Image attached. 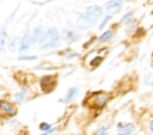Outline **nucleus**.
<instances>
[{
    "label": "nucleus",
    "mask_w": 153,
    "mask_h": 135,
    "mask_svg": "<svg viewBox=\"0 0 153 135\" xmlns=\"http://www.w3.org/2000/svg\"><path fill=\"white\" fill-rule=\"evenodd\" d=\"M102 13H103V11H102V7H99V6H88V7L85 10V14L88 16L90 18L94 19V20H96Z\"/></svg>",
    "instance_id": "39448f33"
},
{
    "label": "nucleus",
    "mask_w": 153,
    "mask_h": 135,
    "mask_svg": "<svg viewBox=\"0 0 153 135\" xmlns=\"http://www.w3.org/2000/svg\"><path fill=\"white\" fill-rule=\"evenodd\" d=\"M44 33H45V32L42 30V26L36 27V29H35V31H33V36H32V38H33V39H32V41H33V42H37V41H38V42L41 43V42L43 41Z\"/></svg>",
    "instance_id": "9b49d317"
},
{
    "label": "nucleus",
    "mask_w": 153,
    "mask_h": 135,
    "mask_svg": "<svg viewBox=\"0 0 153 135\" xmlns=\"http://www.w3.org/2000/svg\"><path fill=\"white\" fill-rule=\"evenodd\" d=\"M78 92H79V88H78V87H72V88H69L68 92H67V94H66L65 98H63V102H65V103H69L71 100H73V99L76 97Z\"/></svg>",
    "instance_id": "9d476101"
},
{
    "label": "nucleus",
    "mask_w": 153,
    "mask_h": 135,
    "mask_svg": "<svg viewBox=\"0 0 153 135\" xmlns=\"http://www.w3.org/2000/svg\"><path fill=\"white\" fill-rule=\"evenodd\" d=\"M100 62H102V57L98 56V57H94V59L90 62V65H91L92 67H98V66L100 65Z\"/></svg>",
    "instance_id": "4468645a"
},
{
    "label": "nucleus",
    "mask_w": 153,
    "mask_h": 135,
    "mask_svg": "<svg viewBox=\"0 0 153 135\" xmlns=\"http://www.w3.org/2000/svg\"><path fill=\"white\" fill-rule=\"evenodd\" d=\"M152 56H153V54H152Z\"/></svg>",
    "instance_id": "b1692460"
},
{
    "label": "nucleus",
    "mask_w": 153,
    "mask_h": 135,
    "mask_svg": "<svg viewBox=\"0 0 153 135\" xmlns=\"http://www.w3.org/2000/svg\"><path fill=\"white\" fill-rule=\"evenodd\" d=\"M30 39H32V37H30V36L26 33V35L24 36V38L22 39V42H20V47H19V53H20V54L25 53V51L29 49L31 42H33V41H30Z\"/></svg>",
    "instance_id": "0eeeda50"
},
{
    "label": "nucleus",
    "mask_w": 153,
    "mask_h": 135,
    "mask_svg": "<svg viewBox=\"0 0 153 135\" xmlns=\"http://www.w3.org/2000/svg\"><path fill=\"white\" fill-rule=\"evenodd\" d=\"M42 135H53V131L49 130V131H47V133H44V134H42Z\"/></svg>",
    "instance_id": "412c9836"
},
{
    "label": "nucleus",
    "mask_w": 153,
    "mask_h": 135,
    "mask_svg": "<svg viewBox=\"0 0 153 135\" xmlns=\"http://www.w3.org/2000/svg\"><path fill=\"white\" fill-rule=\"evenodd\" d=\"M93 23H94V19L90 18V17H88V16H86L85 13L79 16V19H78V25H79V27H80V29H82V30L88 29V27H90V26H91Z\"/></svg>",
    "instance_id": "20e7f679"
},
{
    "label": "nucleus",
    "mask_w": 153,
    "mask_h": 135,
    "mask_svg": "<svg viewBox=\"0 0 153 135\" xmlns=\"http://www.w3.org/2000/svg\"><path fill=\"white\" fill-rule=\"evenodd\" d=\"M59 43V33L56 29H49L43 37V41L41 42V48L42 49H48V48H54Z\"/></svg>",
    "instance_id": "f257e3e1"
},
{
    "label": "nucleus",
    "mask_w": 153,
    "mask_h": 135,
    "mask_svg": "<svg viewBox=\"0 0 153 135\" xmlns=\"http://www.w3.org/2000/svg\"><path fill=\"white\" fill-rule=\"evenodd\" d=\"M14 100H16V102H18V103H22V102L24 100V94H23L22 92L16 93V94H14Z\"/></svg>",
    "instance_id": "dca6fc26"
},
{
    "label": "nucleus",
    "mask_w": 153,
    "mask_h": 135,
    "mask_svg": "<svg viewBox=\"0 0 153 135\" xmlns=\"http://www.w3.org/2000/svg\"><path fill=\"white\" fill-rule=\"evenodd\" d=\"M96 135H108V128L100 127V128L96 131Z\"/></svg>",
    "instance_id": "2eb2a0df"
},
{
    "label": "nucleus",
    "mask_w": 153,
    "mask_h": 135,
    "mask_svg": "<svg viewBox=\"0 0 153 135\" xmlns=\"http://www.w3.org/2000/svg\"><path fill=\"white\" fill-rule=\"evenodd\" d=\"M126 1H129V0H126Z\"/></svg>",
    "instance_id": "5701e85b"
},
{
    "label": "nucleus",
    "mask_w": 153,
    "mask_h": 135,
    "mask_svg": "<svg viewBox=\"0 0 153 135\" xmlns=\"http://www.w3.org/2000/svg\"><path fill=\"white\" fill-rule=\"evenodd\" d=\"M111 37H112V31H111V30H106V31H105V32L99 37V42H100V43L108 42Z\"/></svg>",
    "instance_id": "f8f14e48"
},
{
    "label": "nucleus",
    "mask_w": 153,
    "mask_h": 135,
    "mask_svg": "<svg viewBox=\"0 0 153 135\" xmlns=\"http://www.w3.org/2000/svg\"><path fill=\"white\" fill-rule=\"evenodd\" d=\"M39 129L41 130H44V131H49L50 130V124L49 123H41Z\"/></svg>",
    "instance_id": "f3484780"
},
{
    "label": "nucleus",
    "mask_w": 153,
    "mask_h": 135,
    "mask_svg": "<svg viewBox=\"0 0 153 135\" xmlns=\"http://www.w3.org/2000/svg\"><path fill=\"white\" fill-rule=\"evenodd\" d=\"M120 135H133L134 131V125L133 124H120L118 125Z\"/></svg>",
    "instance_id": "1a4fd4ad"
},
{
    "label": "nucleus",
    "mask_w": 153,
    "mask_h": 135,
    "mask_svg": "<svg viewBox=\"0 0 153 135\" xmlns=\"http://www.w3.org/2000/svg\"><path fill=\"white\" fill-rule=\"evenodd\" d=\"M94 99V102H93V106H97V108H103L106 103H108V100H109V97H108V94H105V93H97V96L93 98Z\"/></svg>",
    "instance_id": "423d86ee"
},
{
    "label": "nucleus",
    "mask_w": 153,
    "mask_h": 135,
    "mask_svg": "<svg viewBox=\"0 0 153 135\" xmlns=\"http://www.w3.org/2000/svg\"><path fill=\"white\" fill-rule=\"evenodd\" d=\"M133 16V12H129V13H127L123 18H122V20H124V22H129V18Z\"/></svg>",
    "instance_id": "6ab92c4d"
},
{
    "label": "nucleus",
    "mask_w": 153,
    "mask_h": 135,
    "mask_svg": "<svg viewBox=\"0 0 153 135\" xmlns=\"http://www.w3.org/2000/svg\"><path fill=\"white\" fill-rule=\"evenodd\" d=\"M0 109H1L2 115L14 116V115L17 113V110H16V108L13 106V104H11V103H8V102H5V100H1V102H0Z\"/></svg>",
    "instance_id": "7ed1b4c3"
},
{
    "label": "nucleus",
    "mask_w": 153,
    "mask_h": 135,
    "mask_svg": "<svg viewBox=\"0 0 153 135\" xmlns=\"http://www.w3.org/2000/svg\"><path fill=\"white\" fill-rule=\"evenodd\" d=\"M20 60H35L36 59V56H22V57H19Z\"/></svg>",
    "instance_id": "aec40b11"
},
{
    "label": "nucleus",
    "mask_w": 153,
    "mask_h": 135,
    "mask_svg": "<svg viewBox=\"0 0 153 135\" xmlns=\"http://www.w3.org/2000/svg\"><path fill=\"white\" fill-rule=\"evenodd\" d=\"M55 76H43L41 79V87L43 92H50L55 86Z\"/></svg>",
    "instance_id": "f03ea898"
},
{
    "label": "nucleus",
    "mask_w": 153,
    "mask_h": 135,
    "mask_svg": "<svg viewBox=\"0 0 153 135\" xmlns=\"http://www.w3.org/2000/svg\"><path fill=\"white\" fill-rule=\"evenodd\" d=\"M5 41H6V31L2 29L1 38H0V48H1V50H4V48H5Z\"/></svg>",
    "instance_id": "ddd939ff"
},
{
    "label": "nucleus",
    "mask_w": 153,
    "mask_h": 135,
    "mask_svg": "<svg viewBox=\"0 0 153 135\" xmlns=\"http://www.w3.org/2000/svg\"><path fill=\"white\" fill-rule=\"evenodd\" d=\"M105 8L108 11H115V12H118L121 8H122V2L118 1V0H111L109 2L105 4Z\"/></svg>",
    "instance_id": "6e6552de"
},
{
    "label": "nucleus",
    "mask_w": 153,
    "mask_h": 135,
    "mask_svg": "<svg viewBox=\"0 0 153 135\" xmlns=\"http://www.w3.org/2000/svg\"><path fill=\"white\" fill-rule=\"evenodd\" d=\"M110 18H111L110 16H106V17L103 19V22H102V24H100V26H99V27H100V29H103V27H104V25H105V24H106V23L110 20Z\"/></svg>",
    "instance_id": "a211bd4d"
},
{
    "label": "nucleus",
    "mask_w": 153,
    "mask_h": 135,
    "mask_svg": "<svg viewBox=\"0 0 153 135\" xmlns=\"http://www.w3.org/2000/svg\"><path fill=\"white\" fill-rule=\"evenodd\" d=\"M149 129H151V131H153V121L149 123Z\"/></svg>",
    "instance_id": "4be33fe9"
}]
</instances>
